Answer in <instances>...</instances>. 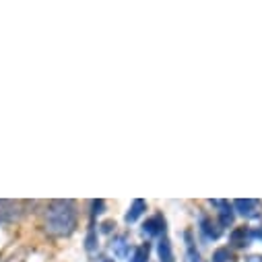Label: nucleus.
<instances>
[{
    "label": "nucleus",
    "mask_w": 262,
    "mask_h": 262,
    "mask_svg": "<svg viewBox=\"0 0 262 262\" xmlns=\"http://www.w3.org/2000/svg\"><path fill=\"white\" fill-rule=\"evenodd\" d=\"M46 233L52 237H69L77 229V209L73 201H52L43 215Z\"/></svg>",
    "instance_id": "obj_1"
},
{
    "label": "nucleus",
    "mask_w": 262,
    "mask_h": 262,
    "mask_svg": "<svg viewBox=\"0 0 262 262\" xmlns=\"http://www.w3.org/2000/svg\"><path fill=\"white\" fill-rule=\"evenodd\" d=\"M23 215V203L21 201H5L0 199V223H13L21 219Z\"/></svg>",
    "instance_id": "obj_2"
},
{
    "label": "nucleus",
    "mask_w": 262,
    "mask_h": 262,
    "mask_svg": "<svg viewBox=\"0 0 262 262\" xmlns=\"http://www.w3.org/2000/svg\"><path fill=\"white\" fill-rule=\"evenodd\" d=\"M233 207H235V211H237L242 217H246V219H258L260 213H262L260 203L254 201V199H237V201L233 203Z\"/></svg>",
    "instance_id": "obj_3"
},
{
    "label": "nucleus",
    "mask_w": 262,
    "mask_h": 262,
    "mask_svg": "<svg viewBox=\"0 0 262 262\" xmlns=\"http://www.w3.org/2000/svg\"><path fill=\"white\" fill-rule=\"evenodd\" d=\"M254 237H256V233H254L250 227H235V229L231 231V235H229V242H231V246H235V248H246V246L252 244Z\"/></svg>",
    "instance_id": "obj_4"
},
{
    "label": "nucleus",
    "mask_w": 262,
    "mask_h": 262,
    "mask_svg": "<svg viewBox=\"0 0 262 262\" xmlns=\"http://www.w3.org/2000/svg\"><path fill=\"white\" fill-rule=\"evenodd\" d=\"M163 233H165V219L161 215H155L145 221V225H143L145 237H155V235H163Z\"/></svg>",
    "instance_id": "obj_5"
},
{
    "label": "nucleus",
    "mask_w": 262,
    "mask_h": 262,
    "mask_svg": "<svg viewBox=\"0 0 262 262\" xmlns=\"http://www.w3.org/2000/svg\"><path fill=\"white\" fill-rule=\"evenodd\" d=\"M209 203L219 209V225L221 227L233 225V211H231V207H229L227 201H209Z\"/></svg>",
    "instance_id": "obj_6"
},
{
    "label": "nucleus",
    "mask_w": 262,
    "mask_h": 262,
    "mask_svg": "<svg viewBox=\"0 0 262 262\" xmlns=\"http://www.w3.org/2000/svg\"><path fill=\"white\" fill-rule=\"evenodd\" d=\"M128 250H130V242H128V235L120 233L112 239V252L116 258H126L128 256Z\"/></svg>",
    "instance_id": "obj_7"
},
{
    "label": "nucleus",
    "mask_w": 262,
    "mask_h": 262,
    "mask_svg": "<svg viewBox=\"0 0 262 262\" xmlns=\"http://www.w3.org/2000/svg\"><path fill=\"white\" fill-rule=\"evenodd\" d=\"M147 211V203L143 201V199H137L133 205H130V209L126 211V217H124V221L130 225V223H135L143 213Z\"/></svg>",
    "instance_id": "obj_8"
},
{
    "label": "nucleus",
    "mask_w": 262,
    "mask_h": 262,
    "mask_svg": "<svg viewBox=\"0 0 262 262\" xmlns=\"http://www.w3.org/2000/svg\"><path fill=\"white\" fill-rule=\"evenodd\" d=\"M201 231L205 233L207 239H219V235H221V225L213 223L209 217H203V219H201Z\"/></svg>",
    "instance_id": "obj_9"
},
{
    "label": "nucleus",
    "mask_w": 262,
    "mask_h": 262,
    "mask_svg": "<svg viewBox=\"0 0 262 262\" xmlns=\"http://www.w3.org/2000/svg\"><path fill=\"white\" fill-rule=\"evenodd\" d=\"M157 252H159V258L161 262H173V252H171V242L169 237L163 233L161 239H159V246H157Z\"/></svg>",
    "instance_id": "obj_10"
},
{
    "label": "nucleus",
    "mask_w": 262,
    "mask_h": 262,
    "mask_svg": "<svg viewBox=\"0 0 262 262\" xmlns=\"http://www.w3.org/2000/svg\"><path fill=\"white\" fill-rule=\"evenodd\" d=\"M149 254H151V246L149 244H141L133 250V256H130L128 262H149Z\"/></svg>",
    "instance_id": "obj_11"
},
{
    "label": "nucleus",
    "mask_w": 262,
    "mask_h": 262,
    "mask_svg": "<svg viewBox=\"0 0 262 262\" xmlns=\"http://www.w3.org/2000/svg\"><path fill=\"white\" fill-rule=\"evenodd\" d=\"M186 254H188V262H203V258H201V254H199V250L194 248V244H192V235L190 233H186Z\"/></svg>",
    "instance_id": "obj_12"
},
{
    "label": "nucleus",
    "mask_w": 262,
    "mask_h": 262,
    "mask_svg": "<svg viewBox=\"0 0 262 262\" xmlns=\"http://www.w3.org/2000/svg\"><path fill=\"white\" fill-rule=\"evenodd\" d=\"M229 260H231V254H229L227 248L215 250V252H213V258H211V262H229Z\"/></svg>",
    "instance_id": "obj_13"
},
{
    "label": "nucleus",
    "mask_w": 262,
    "mask_h": 262,
    "mask_svg": "<svg viewBox=\"0 0 262 262\" xmlns=\"http://www.w3.org/2000/svg\"><path fill=\"white\" fill-rule=\"evenodd\" d=\"M95 246H97L95 229H89V233H87V250H89V252H93V250H95Z\"/></svg>",
    "instance_id": "obj_14"
},
{
    "label": "nucleus",
    "mask_w": 262,
    "mask_h": 262,
    "mask_svg": "<svg viewBox=\"0 0 262 262\" xmlns=\"http://www.w3.org/2000/svg\"><path fill=\"white\" fill-rule=\"evenodd\" d=\"M91 207H93L91 215H93V217H97V215H101V213H103V209H105V203H103V201H93V203H91Z\"/></svg>",
    "instance_id": "obj_15"
},
{
    "label": "nucleus",
    "mask_w": 262,
    "mask_h": 262,
    "mask_svg": "<svg viewBox=\"0 0 262 262\" xmlns=\"http://www.w3.org/2000/svg\"><path fill=\"white\" fill-rule=\"evenodd\" d=\"M112 227H116V225H114V221H105V223H101V231H103V233H110V231H112Z\"/></svg>",
    "instance_id": "obj_16"
},
{
    "label": "nucleus",
    "mask_w": 262,
    "mask_h": 262,
    "mask_svg": "<svg viewBox=\"0 0 262 262\" xmlns=\"http://www.w3.org/2000/svg\"><path fill=\"white\" fill-rule=\"evenodd\" d=\"M246 262H262V254H250L246 256Z\"/></svg>",
    "instance_id": "obj_17"
},
{
    "label": "nucleus",
    "mask_w": 262,
    "mask_h": 262,
    "mask_svg": "<svg viewBox=\"0 0 262 262\" xmlns=\"http://www.w3.org/2000/svg\"><path fill=\"white\" fill-rule=\"evenodd\" d=\"M256 235H258V237H260V239H262V229H260V231H258V233H256Z\"/></svg>",
    "instance_id": "obj_18"
},
{
    "label": "nucleus",
    "mask_w": 262,
    "mask_h": 262,
    "mask_svg": "<svg viewBox=\"0 0 262 262\" xmlns=\"http://www.w3.org/2000/svg\"><path fill=\"white\" fill-rule=\"evenodd\" d=\"M103 262H114V260H103Z\"/></svg>",
    "instance_id": "obj_19"
}]
</instances>
